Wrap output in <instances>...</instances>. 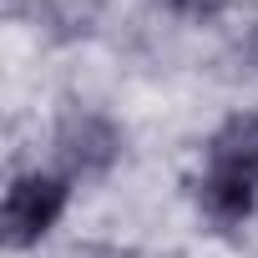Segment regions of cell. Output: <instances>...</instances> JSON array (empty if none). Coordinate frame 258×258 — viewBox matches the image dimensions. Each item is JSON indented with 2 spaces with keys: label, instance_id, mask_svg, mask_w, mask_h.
Listing matches in <instances>:
<instances>
[{
  "label": "cell",
  "instance_id": "cell-1",
  "mask_svg": "<svg viewBox=\"0 0 258 258\" xmlns=\"http://www.w3.org/2000/svg\"><path fill=\"white\" fill-rule=\"evenodd\" d=\"M71 182L56 172H21L6 187V203H0V238L6 248H31L41 243L46 228H56V218L66 213Z\"/></svg>",
  "mask_w": 258,
  "mask_h": 258
},
{
  "label": "cell",
  "instance_id": "cell-2",
  "mask_svg": "<svg viewBox=\"0 0 258 258\" xmlns=\"http://www.w3.org/2000/svg\"><path fill=\"white\" fill-rule=\"evenodd\" d=\"M121 157V132L96 111H66L56 126V162L71 177H101Z\"/></svg>",
  "mask_w": 258,
  "mask_h": 258
},
{
  "label": "cell",
  "instance_id": "cell-3",
  "mask_svg": "<svg viewBox=\"0 0 258 258\" xmlns=\"http://www.w3.org/2000/svg\"><path fill=\"white\" fill-rule=\"evenodd\" d=\"M198 203L213 223H243L253 213V172H233V167H213L198 182Z\"/></svg>",
  "mask_w": 258,
  "mask_h": 258
},
{
  "label": "cell",
  "instance_id": "cell-4",
  "mask_svg": "<svg viewBox=\"0 0 258 258\" xmlns=\"http://www.w3.org/2000/svg\"><path fill=\"white\" fill-rule=\"evenodd\" d=\"M213 167H233V172L258 167V116L253 111L223 121V132L213 137Z\"/></svg>",
  "mask_w": 258,
  "mask_h": 258
},
{
  "label": "cell",
  "instance_id": "cell-5",
  "mask_svg": "<svg viewBox=\"0 0 258 258\" xmlns=\"http://www.w3.org/2000/svg\"><path fill=\"white\" fill-rule=\"evenodd\" d=\"M36 11H41V21H46L61 41H71V36H86V31H91L96 0H36Z\"/></svg>",
  "mask_w": 258,
  "mask_h": 258
},
{
  "label": "cell",
  "instance_id": "cell-6",
  "mask_svg": "<svg viewBox=\"0 0 258 258\" xmlns=\"http://www.w3.org/2000/svg\"><path fill=\"white\" fill-rule=\"evenodd\" d=\"M223 6H228V0H172V11L187 16V21H213Z\"/></svg>",
  "mask_w": 258,
  "mask_h": 258
},
{
  "label": "cell",
  "instance_id": "cell-7",
  "mask_svg": "<svg viewBox=\"0 0 258 258\" xmlns=\"http://www.w3.org/2000/svg\"><path fill=\"white\" fill-rule=\"evenodd\" d=\"M66 258H132V253H116V248H101V243H81V248H71Z\"/></svg>",
  "mask_w": 258,
  "mask_h": 258
},
{
  "label": "cell",
  "instance_id": "cell-8",
  "mask_svg": "<svg viewBox=\"0 0 258 258\" xmlns=\"http://www.w3.org/2000/svg\"><path fill=\"white\" fill-rule=\"evenodd\" d=\"M162 258H182V253H162Z\"/></svg>",
  "mask_w": 258,
  "mask_h": 258
}]
</instances>
